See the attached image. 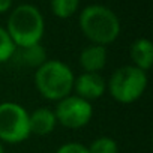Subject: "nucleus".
<instances>
[{"mask_svg": "<svg viewBox=\"0 0 153 153\" xmlns=\"http://www.w3.org/2000/svg\"><path fill=\"white\" fill-rule=\"evenodd\" d=\"M107 59H108L107 47L89 44L87 47H84L81 50L80 57H78V63H80L83 72L101 74V71L107 65Z\"/></svg>", "mask_w": 153, "mask_h": 153, "instance_id": "8", "label": "nucleus"}, {"mask_svg": "<svg viewBox=\"0 0 153 153\" xmlns=\"http://www.w3.org/2000/svg\"><path fill=\"white\" fill-rule=\"evenodd\" d=\"M12 59H15L18 65L38 69L41 65L47 62V51L42 47V44H36V45L24 47V48H17Z\"/></svg>", "mask_w": 153, "mask_h": 153, "instance_id": "11", "label": "nucleus"}, {"mask_svg": "<svg viewBox=\"0 0 153 153\" xmlns=\"http://www.w3.org/2000/svg\"><path fill=\"white\" fill-rule=\"evenodd\" d=\"M50 8L54 17L68 20L80 9V0H50Z\"/></svg>", "mask_w": 153, "mask_h": 153, "instance_id": "12", "label": "nucleus"}, {"mask_svg": "<svg viewBox=\"0 0 153 153\" xmlns=\"http://www.w3.org/2000/svg\"><path fill=\"white\" fill-rule=\"evenodd\" d=\"M54 114L57 125H62L66 129H81L93 119V105L92 102L71 93L69 96L56 102Z\"/></svg>", "mask_w": 153, "mask_h": 153, "instance_id": "6", "label": "nucleus"}, {"mask_svg": "<svg viewBox=\"0 0 153 153\" xmlns=\"http://www.w3.org/2000/svg\"><path fill=\"white\" fill-rule=\"evenodd\" d=\"M89 153H119V144L114 138L102 135L95 138L90 146H87Z\"/></svg>", "mask_w": 153, "mask_h": 153, "instance_id": "13", "label": "nucleus"}, {"mask_svg": "<svg viewBox=\"0 0 153 153\" xmlns=\"http://www.w3.org/2000/svg\"><path fill=\"white\" fill-rule=\"evenodd\" d=\"M12 2L14 0H0V15L6 14L12 9Z\"/></svg>", "mask_w": 153, "mask_h": 153, "instance_id": "16", "label": "nucleus"}, {"mask_svg": "<svg viewBox=\"0 0 153 153\" xmlns=\"http://www.w3.org/2000/svg\"><path fill=\"white\" fill-rule=\"evenodd\" d=\"M29 120H30V132L38 137H45L53 134L57 126L54 110L48 107H39L32 113H29Z\"/></svg>", "mask_w": 153, "mask_h": 153, "instance_id": "9", "label": "nucleus"}, {"mask_svg": "<svg viewBox=\"0 0 153 153\" xmlns=\"http://www.w3.org/2000/svg\"><path fill=\"white\" fill-rule=\"evenodd\" d=\"M147 84V72L135 68L134 65H125L111 74L107 81V92L116 102L129 105L144 95Z\"/></svg>", "mask_w": 153, "mask_h": 153, "instance_id": "4", "label": "nucleus"}, {"mask_svg": "<svg viewBox=\"0 0 153 153\" xmlns=\"http://www.w3.org/2000/svg\"><path fill=\"white\" fill-rule=\"evenodd\" d=\"M0 153H5V144L0 143Z\"/></svg>", "mask_w": 153, "mask_h": 153, "instance_id": "17", "label": "nucleus"}, {"mask_svg": "<svg viewBox=\"0 0 153 153\" xmlns=\"http://www.w3.org/2000/svg\"><path fill=\"white\" fill-rule=\"evenodd\" d=\"M54 153H89V149L78 141H68L63 143Z\"/></svg>", "mask_w": 153, "mask_h": 153, "instance_id": "15", "label": "nucleus"}, {"mask_svg": "<svg viewBox=\"0 0 153 153\" xmlns=\"http://www.w3.org/2000/svg\"><path fill=\"white\" fill-rule=\"evenodd\" d=\"M72 92H75L74 95L80 96L84 101H98L107 92V80L101 74L81 72L78 76H75Z\"/></svg>", "mask_w": 153, "mask_h": 153, "instance_id": "7", "label": "nucleus"}, {"mask_svg": "<svg viewBox=\"0 0 153 153\" xmlns=\"http://www.w3.org/2000/svg\"><path fill=\"white\" fill-rule=\"evenodd\" d=\"M81 33L90 44L107 47L117 41L122 32V23L117 14L99 3L89 5L81 9L78 17Z\"/></svg>", "mask_w": 153, "mask_h": 153, "instance_id": "1", "label": "nucleus"}, {"mask_svg": "<svg viewBox=\"0 0 153 153\" xmlns=\"http://www.w3.org/2000/svg\"><path fill=\"white\" fill-rule=\"evenodd\" d=\"M17 48L41 44L45 35V18L39 8L30 3L18 5L11 9L6 27Z\"/></svg>", "mask_w": 153, "mask_h": 153, "instance_id": "2", "label": "nucleus"}, {"mask_svg": "<svg viewBox=\"0 0 153 153\" xmlns=\"http://www.w3.org/2000/svg\"><path fill=\"white\" fill-rule=\"evenodd\" d=\"M15 50H17V47H15L14 41L11 39L8 30L3 26H0V65L12 60Z\"/></svg>", "mask_w": 153, "mask_h": 153, "instance_id": "14", "label": "nucleus"}, {"mask_svg": "<svg viewBox=\"0 0 153 153\" xmlns=\"http://www.w3.org/2000/svg\"><path fill=\"white\" fill-rule=\"evenodd\" d=\"M30 135V120L26 107L12 101L0 102V143L15 146L29 140Z\"/></svg>", "mask_w": 153, "mask_h": 153, "instance_id": "5", "label": "nucleus"}, {"mask_svg": "<svg viewBox=\"0 0 153 153\" xmlns=\"http://www.w3.org/2000/svg\"><path fill=\"white\" fill-rule=\"evenodd\" d=\"M129 56L132 59V65L144 72L150 71L153 65V44L147 38H138L132 42Z\"/></svg>", "mask_w": 153, "mask_h": 153, "instance_id": "10", "label": "nucleus"}, {"mask_svg": "<svg viewBox=\"0 0 153 153\" xmlns=\"http://www.w3.org/2000/svg\"><path fill=\"white\" fill-rule=\"evenodd\" d=\"M74 80L75 74L69 65L57 59H47L44 65L35 69L36 90L50 102H59L69 96L74 89Z\"/></svg>", "mask_w": 153, "mask_h": 153, "instance_id": "3", "label": "nucleus"}]
</instances>
